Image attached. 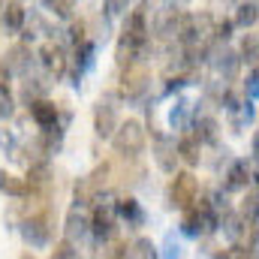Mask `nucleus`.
<instances>
[{
    "mask_svg": "<svg viewBox=\"0 0 259 259\" xmlns=\"http://www.w3.org/2000/svg\"><path fill=\"white\" fill-rule=\"evenodd\" d=\"M151 46V30H148V15H145V6H136L124 21V30H121V39H118V49H115V61L121 66L136 64Z\"/></svg>",
    "mask_w": 259,
    "mask_h": 259,
    "instance_id": "nucleus-1",
    "label": "nucleus"
},
{
    "mask_svg": "<svg viewBox=\"0 0 259 259\" xmlns=\"http://www.w3.org/2000/svg\"><path fill=\"white\" fill-rule=\"evenodd\" d=\"M112 145H115V151H118L121 157H130V160L139 157L142 148H145V127H142L136 118L118 124L115 133H112Z\"/></svg>",
    "mask_w": 259,
    "mask_h": 259,
    "instance_id": "nucleus-2",
    "label": "nucleus"
},
{
    "mask_svg": "<svg viewBox=\"0 0 259 259\" xmlns=\"http://www.w3.org/2000/svg\"><path fill=\"white\" fill-rule=\"evenodd\" d=\"M52 232H55V226H52L49 208L30 211V217L21 220V238H24L30 247H46V244H52Z\"/></svg>",
    "mask_w": 259,
    "mask_h": 259,
    "instance_id": "nucleus-3",
    "label": "nucleus"
},
{
    "mask_svg": "<svg viewBox=\"0 0 259 259\" xmlns=\"http://www.w3.org/2000/svg\"><path fill=\"white\" fill-rule=\"evenodd\" d=\"M181 229L187 235H205L211 229H217V211L211 208V202H199L184 208V220H181Z\"/></svg>",
    "mask_w": 259,
    "mask_h": 259,
    "instance_id": "nucleus-4",
    "label": "nucleus"
},
{
    "mask_svg": "<svg viewBox=\"0 0 259 259\" xmlns=\"http://www.w3.org/2000/svg\"><path fill=\"white\" fill-rule=\"evenodd\" d=\"M199 193V181L193 178V172H175L169 181V205L172 208H190Z\"/></svg>",
    "mask_w": 259,
    "mask_h": 259,
    "instance_id": "nucleus-5",
    "label": "nucleus"
},
{
    "mask_svg": "<svg viewBox=\"0 0 259 259\" xmlns=\"http://www.w3.org/2000/svg\"><path fill=\"white\" fill-rule=\"evenodd\" d=\"M148 81H151V72L145 64H127L121 66V94L127 100H139L145 91H148Z\"/></svg>",
    "mask_w": 259,
    "mask_h": 259,
    "instance_id": "nucleus-6",
    "label": "nucleus"
},
{
    "mask_svg": "<svg viewBox=\"0 0 259 259\" xmlns=\"http://www.w3.org/2000/svg\"><path fill=\"white\" fill-rule=\"evenodd\" d=\"M118 214H115V208L112 205H103V202H97L94 205V217L88 220V226H91V232L100 238V241H109L115 232H118Z\"/></svg>",
    "mask_w": 259,
    "mask_h": 259,
    "instance_id": "nucleus-7",
    "label": "nucleus"
},
{
    "mask_svg": "<svg viewBox=\"0 0 259 259\" xmlns=\"http://www.w3.org/2000/svg\"><path fill=\"white\" fill-rule=\"evenodd\" d=\"M39 61L46 66V72L58 81V78H64L66 75V66H69V58H66L64 46H58L55 39H49L42 49H39Z\"/></svg>",
    "mask_w": 259,
    "mask_h": 259,
    "instance_id": "nucleus-8",
    "label": "nucleus"
},
{
    "mask_svg": "<svg viewBox=\"0 0 259 259\" xmlns=\"http://www.w3.org/2000/svg\"><path fill=\"white\" fill-rule=\"evenodd\" d=\"M118 106H112L109 100H100L97 109H94V133L100 139H112V133L118 127Z\"/></svg>",
    "mask_w": 259,
    "mask_h": 259,
    "instance_id": "nucleus-9",
    "label": "nucleus"
},
{
    "mask_svg": "<svg viewBox=\"0 0 259 259\" xmlns=\"http://www.w3.org/2000/svg\"><path fill=\"white\" fill-rule=\"evenodd\" d=\"M154 157H157V166H160L163 172H175V160H178V154H175V142H169L160 130H154Z\"/></svg>",
    "mask_w": 259,
    "mask_h": 259,
    "instance_id": "nucleus-10",
    "label": "nucleus"
},
{
    "mask_svg": "<svg viewBox=\"0 0 259 259\" xmlns=\"http://www.w3.org/2000/svg\"><path fill=\"white\" fill-rule=\"evenodd\" d=\"M58 106L52 103V100H42V97H36V100H30V118L39 124L42 130H52L58 127Z\"/></svg>",
    "mask_w": 259,
    "mask_h": 259,
    "instance_id": "nucleus-11",
    "label": "nucleus"
},
{
    "mask_svg": "<svg viewBox=\"0 0 259 259\" xmlns=\"http://www.w3.org/2000/svg\"><path fill=\"white\" fill-rule=\"evenodd\" d=\"M30 49L21 42V46H12L9 52H6V61H3V66L9 69V72H15V75H27L30 72Z\"/></svg>",
    "mask_w": 259,
    "mask_h": 259,
    "instance_id": "nucleus-12",
    "label": "nucleus"
},
{
    "mask_svg": "<svg viewBox=\"0 0 259 259\" xmlns=\"http://www.w3.org/2000/svg\"><path fill=\"white\" fill-rule=\"evenodd\" d=\"M0 193L12 196V199H24V196H30V187H27V181L18 178L15 172L0 169Z\"/></svg>",
    "mask_w": 259,
    "mask_h": 259,
    "instance_id": "nucleus-13",
    "label": "nucleus"
},
{
    "mask_svg": "<svg viewBox=\"0 0 259 259\" xmlns=\"http://www.w3.org/2000/svg\"><path fill=\"white\" fill-rule=\"evenodd\" d=\"M112 208H115V214H118V217H124V220H127L130 226H139V223L145 220V211H142V205H139L133 196H121Z\"/></svg>",
    "mask_w": 259,
    "mask_h": 259,
    "instance_id": "nucleus-14",
    "label": "nucleus"
},
{
    "mask_svg": "<svg viewBox=\"0 0 259 259\" xmlns=\"http://www.w3.org/2000/svg\"><path fill=\"white\" fill-rule=\"evenodd\" d=\"M84 232H88V217H84L78 208H72V211H69V217H66L64 241H69V244H78Z\"/></svg>",
    "mask_w": 259,
    "mask_h": 259,
    "instance_id": "nucleus-15",
    "label": "nucleus"
},
{
    "mask_svg": "<svg viewBox=\"0 0 259 259\" xmlns=\"http://www.w3.org/2000/svg\"><path fill=\"white\" fill-rule=\"evenodd\" d=\"M175 154H178L187 166H196V163L202 160V142H199L196 136H181L178 145H175Z\"/></svg>",
    "mask_w": 259,
    "mask_h": 259,
    "instance_id": "nucleus-16",
    "label": "nucleus"
},
{
    "mask_svg": "<svg viewBox=\"0 0 259 259\" xmlns=\"http://www.w3.org/2000/svg\"><path fill=\"white\" fill-rule=\"evenodd\" d=\"M24 21H27L24 6H21L18 0H9V3L3 6V27H6L9 33H18V30L24 27Z\"/></svg>",
    "mask_w": 259,
    "mask_h": 259,
    "instance_id": "nucleus-17",
    "label": "nucleus"
},
{
    "mask_svg": "<svg viewBox=\"0 0 259 259\" xmlns=\"http://www.w3.org/2000/svg\"><path fill=\"white\" fill-rule=\"evenodd\" d=\"M247 184H250V169H247V163H232L229 172H226L223 190H226V193H229V190H247Z\"/></svg>",
    "mask_w": 259,
    "mask_h": 259,
    "instance_id": "nucleus-18",
    "label": "nucleus"
},
{
    "mask_svg": "<svg viewBox=\"0 0 259 259\" xmlns=\"http://www.w3.org/2000/svg\"><path fill=\"white\" fill-rule=\"evenodd\" d=\"M75 69H72V78H75V84H78V78H81V72L91 66L94 61V42L91 39H81V42H75Z\"/></svg>",
    "mask_w": 259,
    "mask_h": 259,
    "instance_id": "nucleus-19",
    "label": "nucleus"
},
{
    "mask_svg": "<svg viewBox=\"0 0 259 259\" xmlns=\"http://www.w3.org/2000/svg\"><path fill=\"white\" fill-rule=\"evenodd\" d=\"M124 259H157V247L148 238L133 241V247H124Z\"/></svg>",
    "mask_w": 259,
    "mask_h": 259,
    "instance_id": "nucleus-20",
    "label": "nucleus"
},
{
    "mask_svg": "<svg viewBox=\"0 0 259 259\" xmlns=\"http://www.w3.org/2000/svg\"><path fill=\"white\" fill-rule=\"evenodd\" d=\"M199 142H217V121L211 115H202L196 118V133H193Z\"/></svg>",
    "mask_w": 259,
    "mask_h": 259,
    "instance_id": "nucleus-21",
    "label": "nucleus"
},
{
    "mask_svg": "<svg viewBox=\"0 0 259 259\" xmlns=\"http://www.w3.org/2000/svg\"><path fill=\"white\" fill-rule=\"evenodd\" d=\"M232 24H238V27H253V24H256V3H253V0H250V3H241Z\"/></svg>",
    "mask_w": 259,
    "mask_h": 259,
    "instance_id": "nucleus-22",
    "label": "nucleus"
},
{
    "mask_svg": "<svg viewBox=\"0 0 259 259\" xmlns=\"http://www.w3.org/2000/svg\"><path fill=\"white\" fill-rule=\"evenodd\" d=\"M187 115H190V103H187V100H178V103H175V109H172V115H169L172 127L184 130V127H187Z\"/></svg>",
    "mask_w": 259,
    "mask_h": 259,
    "instance_id": "nucleus-23",
    "label": "nucleus"
},
{
    "mask_svg": "<svg viewBox=\"0 0 259 259\" xmlns=\"http://www.w3.org/2000/svg\"><path fill=\"white\" fill-rule=\"evenodd\" d=\"M214 66H217V72H223V75H232L238 64H235V55L223 49V52H217V55H214Z\"/></svg>",
    "mask_w": 259,
    "mask_h": 259,
    "instance_id": "nucleus-24",
    "label": "nucleus"
},
{
    "mask_svg": "<svg viewBox=\"0 0 259 259\" xmlns=\"http://www.w3.org/2000/svg\"><path fill=\"white\" fill-rule=\"evenodd\" d=\"M42 6H46L52 15H58V18H66V15L72 12L75 0H42Z\"/></svg>",
    "mask_w": 259,
    "mask_h": 259,
    "instance_id": "nucleus-25",
    "label": "nucleus"
},
{
    "mask_svg": "<svg viewBox=\"0 0 259 259\" xmlns=\"http://www.w3.org/2000/svg\"><path fill=\"white\" fill-rule=\"evenodd\" d=\"M241 58L250 61V66L256 64V33H247L244 42H241Z\"/></svg>",
    "mask_w": 259,
    "mask_h": 259,
    "instance_id": "nucleus-26",
    "label": "nucleus"
},
{
    "mask_svg": "<svg viewBox=\"0 0 259 259\" xmlns=\"http://www.w3.org/2000/svg\"><path fill=\"white\" fill-rule=\"evenodd\" d=\"M52 259H78V250H75V244H69V241H61V244L55 247Z\"/></svg>",
    "mask_w": 259,
    "mask_h": 259,
    "instance_id": "nucleus-27",
    "label": "nucleus"
},
{
    "mask_svg": "<svg viewBox=\"0 0 259 259\" xmlns=\"http://www.w3.org/2000/svg\"><path fill=\"white\" fill-rule=\"evenodd\" d=\"M12 115H15V103L9 91H0V118H12Z\"/></svg>",
    "mask_w": 259,
    "mask_h": 259,
    "instance_id": "nucleus-28",
    "label": "nucleus"
},
{
    "mask_svg": "<svg viewBox=\"0 0 259 259\" xmlns=\"http://www.w3.org/2000/svg\"><path fill=\"white\" fill-rule=\"evenodd\" d=\"M229 36H232V21H226V18L223 21H214V39H223L226 42Z\"/></svg>",
    "mask_w": 259,
    "mask_h": 259,
    "instance_id": "nucleus-29",
    "label": "nucleus"
},
{
    "mask_svg": "<svg viewBox=\"0 0 259 259\" xmlns=\"http://www.w3.org/2000/svg\"><path fill=\"white\" fill-rule=\"evenodd\" d=\"M244 217L256 220V187H253V184H250V193L244 199Z\"/></svg>",
    "mask_w": 259,
    "mask_h": 259,
    "instance_id": "nucleus-30",
    "label": "nucleus"
},
{
    "mask_svg": "<svg viewBox=\"0 0 259 259\" xmlns=\"http://www.w3.org/2000/svg\"><path fill=\"white\" fill-rule=\"evenodd\" d=\"M0 148H3V151H15V136L6 127H0Z\"/></svg>",
    "mask_w": 259,
    "mask_h": 259,
    "instance_id": "nucleus-31",
    "label": "nucleus"
},
{
    "mask_svg": "<svg viewBox=\"0 0 259 259\" xmlns=\"http://www.w3.org/2000/svg\"><path fill=\"white\" fill-rule=\"evenodd\" d=\"M106 9H109V15H121L127 9V0H106Z\"/></svg>",
    "mask_w": 259,
    "mask_h": 259,
    "instance_id": "nucleus-32",
    "label": "nucleus"
},
{
    "mask_svg": "<svg viewBox=\"0 0 259 259\" xmlns=\"http://www.w3.org/2000/svg\"><path fill=\"white\" fill-rule=\"evenodd\" d=\"M69 36H72V46H75V42H81V39H88V36H84V21H75Z\"/></svg>",
    "mask_w": 259,
    "mask_h": 259,
    "instance_id": "nucleus-33",
    "label": "nucleus"
},
{
    "mask_svg": "<svg viewBox=\"0 0 259 259\" xmlns=\"http://www.w3.org/2000/svg\"><path fill=\"white\" fill-rule=\"evenodd\" d=\"M9 78H12V72L3 66V61H0V91H9Z\"/></svg>",
    "mask_w": 259,
    "mask_h": 259,
    "instance_id": "nucleus-34",
    "label": "nucleus"
},
{
    "mask_svg": "<svg viewBox=\"0 0 259 259\" xmlns=\"http://www.w3.org/2000/svg\"><path fill=\"white\" fill-rule=\"evenodd\" d=\"M166 250H169V253H166V259H178V244H175L172 238H169V244H166Z\"/></svg>",
    "mask_w": 259,
    "mask_h": 259,
    "instance_id": "nucleus-35",
    "label": "nucleus"
},
{
    "mask_svg": "<svg viewBox=\"0 0 259 259\" xmlns=\"http://www.w3.org/2000/svg\"><path fill=\"white\" fill-rule=\"evenodd\" d=\"M21 259H36L33 253H21Z\"/></svg>",
    "mask_w": 259,
    "mask_h": 259,
    "instance_id": "nucleus-36",
    "label": "nucleus"
},
{
    "mask_svg": "<svg viewBox=\"0 0 259 259\" xmlns=\"http://www.w3.org/2000/svg\"><path fill=\"white\" fill-rule=\"evenodd\" d=\"M217 3H235V0H217Z\"/></svg>",
    "mask_w": 259,
    "mask_h": 259,
    "instance_id": "nucleus-37",
    "label": "nucleus"
},
{
    "mask_svg": "<svg viewBox=\"0 0 259 259\" xmlns=\"http://www.w3.org/2000/svg\"><path fill=\"white\" fill-rule=\"evenodd\" d=\"M0 9H3V0H0Z\"/></svg>",
    "mask_w": 259,
    "mask_h": 259,
    "instance_id": "nucleus-38",
    "label": "nucleus"
}]
</instances>
